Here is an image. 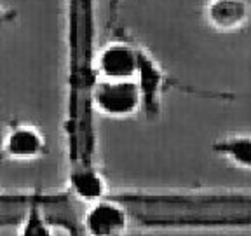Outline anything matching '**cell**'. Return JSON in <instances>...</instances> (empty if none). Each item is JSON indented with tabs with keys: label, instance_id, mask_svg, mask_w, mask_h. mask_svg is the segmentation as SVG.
Returning a JSON list of instances; mask_svg holds the SVG:
<instances>
[{
	"label": "cell",
	"instance_id": "6da1fadb",
	"mask_svg": "<svg viewBox=\"0 0 251 236\" xmlns=\"http://www.w3.org/2000/svg\"><path fill=\"white\" fill-rule=\"evenodd\" d=\"M141 44L117 35L103 44L89 59V70L93 79L105 81H134L138 70Z\"/></svg>",
	"mask_w": 251,
	"mask_h": 236
},
{
	"label": "cell",
	"instance_id": "7a4b0ae2",
	"mask_svg": "<svg viewBox=\"0 0 251 236\" xmlns=\"http://www.w3.org/2000/svg\"><path fill=\"white\" fill-rule=\"evenodd\" d=\"M87 96L91 107L110 119H126L143 110V100L136 81L91 79Z\"/></svg>",
	"mask_w": 251,
	"mask_h": 236
},
{
	"label": "cell",
	"instance_id": "3957f363",
	"mask_svg": "<svg viewBox=\"0 0 251 236\" xmlns=\"http://www.w3.org/2000/svg\"><path fill=\"white\" fill-rule=\"evenodd\" d=\"M129 222L131 208L112 194L93 201L82 217L84 233L87 236H124Z\"/></svg>",
	"mask_w": 251,
	"mask_h": 236
},
{
	"label": "cell",
	"instance_id": "277c9868",
	"mask_svg": "<svg viewBox=\"0 0 251 236\" xmlns=\"http://www.w3.org/2000/svg\"><path fill=\"white\" fill-rule=\"evenodd\" d=\"M47 154V138L39 126L16 121L5 130L0 144V161H35Z\"/></svg>",
	"mask_w": 251,
	"mask_h": 236
},
{
	"label": "cell",
	"instance_id": "5b68a950",
	"mask_svg": "<svg viewBox=\"0 0 251 236\" xmlns=\"http://www.w3.org/2000/svg\"><path fill=\"white\" fill-rule=\"evenodd\" d=\"M134 81L140 88L141 100H143L141 112H145L149 119H155L161 114L164 93L173 84L169 81V74L166 72V68L143 46L140 49V59H138V70Z\"/></svg>",
	"mask_w": 251,
	"mask_h": 236
},
{
	"label": "cell",
	"instance_id": "8992f818",
	"mask_svg": "<svg viewBox=\"0 0 251 236\" xmlns=\"http://www.w3.org/2000/svg\"><path fill=\"white\" fill-rule=\"evenodd\" d=\"M204 16L213 30L235 31L250 20V4L248 0H209Z\"/></svg>",
	"mask_w": 251,
	"mask_h": 236
},
{
	"label": "cell",
	"instance_id": "52a82bcc",
	"mask_svg": "<svg viewBox=\"0 0 251 236\" xmlns=\"http://www.w3.org/2000/svg\"><path fill=\"white\" fill-rule=\"evenodd\" d=\"M70 189L77 198L84 201H98L108 196L105 178L101 177L100 170L94 168L91 163H80L72 168L70 173Z\"/></svg>",
	"mask_w": 251,
	"mask_h": 236
},
{
	"label": "cell",
	"instance_id": "ba28073f",
	"mask_svg": "<svg viewBox=\"0 0 251 236\" xmlns=\"http://www.w3.org/2000/svg\"><path fill=\"white\" fill-rule=\"evenodd\" d=\"M216 156L241 170L251 172V135H232L216 140L211 146Z\"/></svg>",
	"mask_w": 251,
	"mask_h": 236
},
{
	"label": "cell",
	"instance_id": "9c48e42d",
	"mask_svg": "<svg viewBox=\"0 0 251 236\" xmlns=\"http://www.w3.org/2000/svg\"><path fill=\"white\" fill-rule=\"evenodd\" d=\"M18 236H56L51 228V222L44 217L39 200H33L28 205L26 213L18 229Z\"/></svg>",
	"mask_w": 251,
	"mask_h": 236
},
{
	"label": "cell",
	"instance_id": "30bf717a",
	"mask_svg": "<svg viewBox=\"0 0 251 236\" xmlns=\"http://www.w3.org/2000/svg\"><path fill=\"white\" fill-rule=\"evenodd\" d=\"M14 20H16L14 9H9V7H5V5L0 4V28L5 27V25H9Z\"/></svg>",
	"mask_w": 251,
	"mask_h": 236
},
{
	"label": "cell",
	"instance_id": "8fae6325",
	"mask_svg": "<svg viewBox=\"0 0 251 236\" xmlns=\"http://www.w3.org/2000/svg\"><path fill=\"white\" fill-rule=\"evenodd\" d=\"M117 2H119V0H110V5H112V4H117Z\"/></svg>",
	"mask_w": 251,
	"mask_h": 236
}]
</instances>
